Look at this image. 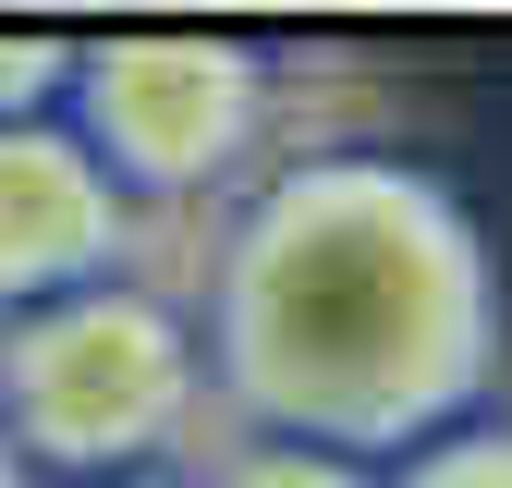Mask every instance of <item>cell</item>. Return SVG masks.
Returning <instances> with one entry per match:
<instances>
[{"label": "cell", "mask_w": 512, "mask_h": 488, "mask_svg": "<svg viewBox=\"0 0 512 488\" xmlns=\"http://www.w3.org/2000/svg\"><path fill=\"white\" fill-rule=\"evenodd\" d=\"M0 488H25V476H13V452H0Z\"/></svg>", "instance_id": "obj_9"}, {"label": "cell", "mask_w": 512, "mask_h": 488, "mask_svg": "<svg viewBox=\"0 0 512 488\" xmlns=\"http://www.w3.org/2000/svg\"><path fill=\"white\" fill-rule=\"evenodd\" d=\"M378 488H512V427L464 415V427H439V440H415L403 464H378Z\"/></svg>", "instance_id": "obj_5"}, {"label": "cell", "mask_w": 512, "mask_h": 488, "mask_svg": "<svg viewBox=\"0 0 512 488\" xmlns=\"http://www.w3.org/2000/svg\"><path fill=\"white\" fill-rule=\"evenodd\" d=\"M61 86H74V49H49V37H13V49H0V122L61 110Z\"/></svg>", "instance_id": "obj_7"}, {"label": "cell", "mask_w": 512, "mask_h": 488, "mask_svg": "<svg viewBox=\"0 0 512 488\" xmlns=\"http://www.w3.org/2000/svg\"><path fill=\"white\" fill-rule=\"evenodd\" d=\"M122 257H135V208L86 159V135L61 110L0 122V318L61 305L86 281H122Z\"/></svg>", "instance_id": "obj_4"}, {"label": "cell", "mask_w": 512, "mask_h": 488, "mask_svg": "<svg viewBox=\"0 0 512 488\" xmlns=\"http://www.w3.org/2000/svg\"><path fill=\"white\" fill-rule=\"evenodd\" d=\"M196 488H378V464H342V452H305V440H244L220 452Z\"/></svg>", "instance_id": "obj_6"}, {"label": "cell", "mask_w": 512, "mask_h": 488, "mask_svg": "<svg viewBox=\"0 0 512 488\" xmlns=\"http://www.w3.org/2000/svg\"><path fill=\"white\" fill-rule=\"evenodd\" d=\"M196 403H208L196 318H183L171 293H147L135 269L0 318V452H13L25 488L171 464Z\"/></svg>", "instance_id": "obj_2"}, {"label": "cell", "mask_w": 512, "mask_h": 488, "mask_svg": "<svg viewBox=\"0 0 512 488\" xmlns=\"http://www.w3.org/2000/svg\"><path fill=\"white\" fill-rule=\"evenodd\" d=\"M61 122L122 183V208H183L244 183L256 135H269V74L232 37H110V49H74Z\"/></svg>", "instance_id": "obj_3"}, {"label": "cell", "mask_w": 512, "mask_h": 488, "mask_svg": "<svg viewBox=\"0 0 512 488\" xmlns=\"http://www.w3.org/2000/svg\"><path fill=\"white\" fill-rule=\"evenodd\" d=\"M196 354L256 440L403 464L488 403L500 269L439 171L330 147L269 171L220 232Z\"/></svg>", "instance_id": "obj_1"}, {"label": "cell", "mask_w": 512, "mask_h": 488, "mask_svg": "<svg viewBox=\"0 0 512 488\" xmlns=\"http://www.w3.org/2000/svg\"><path fill=\"white\" fill-rule=\"evenodd\" d=\"M74 488H196L183 464H135V476H74Z\"/></svg>", "instance_id": "obj_8"}]
</instances>
